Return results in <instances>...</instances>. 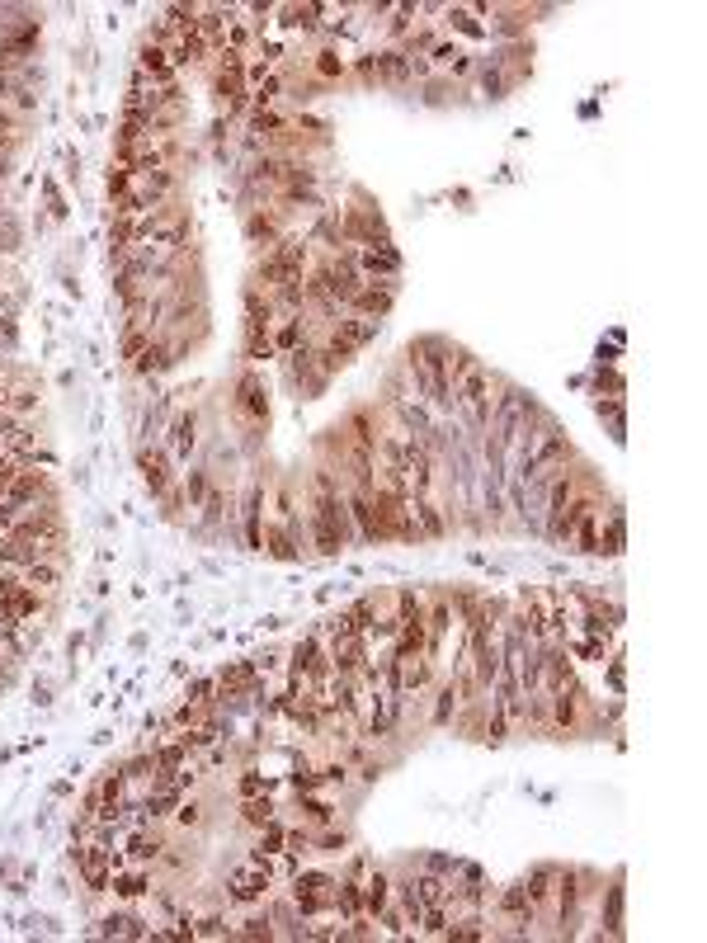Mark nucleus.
<instances>
[{"instance_id": "obj_1", "label": "nucleus", "mask_w": 707, "mask_h": 943, "mask_svg": "<svg viewBox=\"0 0 707 943\" xmlns=\"http://www.w3.org/2000/svg\"><path fill=\"white\" fill-rule=\"evenodd\" d=\"M302 491V519H307V547L316 557H340L349 547H359V533H354V519L345 510V491H340V477L330 467L312 463L307 477L297 481Z\"/></svg>"}, {"instance_id": "obj_2", "label": "nucleus", "mask_w": 707, "mask_h": 943, "mask_svg": "<svg viewBox=\"0 0 707 943\" xmlns=\"http://www.w3.org/2000/svg\"><path fill=\"white\" fill-rule=\"evenodd\" d=\"M312 260H316L312 241H307L302 232H288L279 246H269L260 260H255V274H250V283H255V288H264V293H274L279 283L302 279V274L312 269Z\"/></svg>"}, {"instance_id": "obj_3", "label": "nucleus", "mask_w": 707, "mask_h": 943, "mask_svg": "<svg viewBox=\"0 0 707 943\" xmlns=\"http://www.w3.org/2000/svg\"><path fill=\"white\" fill-rule=\"evenodd\" d=\"M231 415L246 434V453H255L269 434V382L260 368H241V378L231 382Z\"/></svg>"}, {"instance_id": "obj_4", "label": "nucleus", "mask_w": 707, "mask_h": 943, "mask_svg": "<svg viewBox=\"0 0 707 943\" xmlns=\"http://www.w3.org/2000/svg\"><path fill=\"white\" fill-rule=\"evenodd\" d=\"M283 887H288V901H293V910L302 920H335V873H326V868H297Z\"/></svg>"}, {"instance_id": "obj_5", "label": "nucleus", "mask_w": 707, "mask_h": 943, "mask_svg": "<svg viewBox=\"0 0 707 943\" xmlns=\"http://www.w3.org/2000/svg\"><path fill=\"white\" fill-rule=\"evenodd\" d=\"M274 887H279V882H274V873H269L264 863L241 859V863H236V868L227 873V882H222V896H227V906L246 910V906H260V901L274 892Z\"/></svg>"}, {"instance_id": "obj_6", "label": "nucleus", "mask_w": 707, "mask_h": 943, "mask_svg": "<svg viewBox=\"0 0 707 943\" xmlns=\"http://www.w3.org/2000/svg\"><path fill=\"white\" fill-rule=\"evenodd\" d=\"M137 472H142V481H147V491H151V500H161L175 481H180V472H175V458H170V448L165 444H142L137 448Z\"/></svg>"}, {"instance_id": "obj_7", "label": "nucleus", "mask_w": 707, "mask_h": 943, "mask_svg": "<svg viewBox=\"0 0 707 943\" xmlns=\"http://www.w3.org/2000/svg\"><path fill=\"white\" fill-rule=\"evenodd\" d=\"M241 227H246V241H250V246H255V255H264V250H269V246H279L283 236L293 232V227H288V222H283V217L274 213L269 203H264V208H250V213H246V222H241Z\"/></svg>"}, {"instance_id": "obj_8", "label": "nucleus", "mask_w": 707, "mask_h": 943, "mask_svg": "<svg viewBox=\"0 0 707 943\" xmlns=\"http://www.w3.org/2000/svg\"><path fill=\"white\" fill-rule=\"evenodd\" d=\"M396 288H401L396 279H387V283H363L359 298L349 302L345 312H349V316H363V321H387V316H392V307H396Z\"/></svg>"}, {"instance_id": "obj_9", "label": "nucleus", "mask_w": 707, "mask_h": 943, "mask_svg": "<svg viewBox=\"0 0 707 943\" xmlns=\"http://www.w3.org/2000/svg\"><path fill=\"white\" fill-rule=\"evenodd\" d=\"M368 67H373V85H392V90H401V85L415 81L411 57H406L401 48H378V52H368Z\"/></svg>"}, {"instance_id": "obj_10", "label": "nucleus", "mask_w": 707, "mask_h": 943, "mask_svg": "<svg viewBox=\"0 0 707 943\" xmlns=\"http://www.w3.org/2000/svg\"><path fill=\"white\" fill-rule=\"evenodd\" d=\"M321 331L335 335V340H340V345H349L354 354H363V349H368V345H373V340L382 335V321H363V316L340 312L335 321H330V326H321Z\"/></svg>"}, {"instance_id": "obj_11", "label": "nucleus", "mask_w": 707, "mask_h": 943, "mask_svg": "<svg viewBox=\"0 0 707 943\" xmlns=\"http://www.w3.org/2000/svg\"><path fill=\"white\" fill-rule=\"evenodd\" d=\"M165 448H170L175 463H184V458L198 448V406H184V411L170 415V425H165Z\"/></svg>"}, {"instance_id": "obj_12", "label": "nucleus", "mask_w": 707, "mask_h": 943, "mask_svg": "<svg viewBox=\"0 0 707 943\" xmlns=\"http://www.w3.org/2000/svg\"><path fill=\"white\" fill-rule=\"evenodd\" d=\"M95 934H104V939H151V920H142L137 910L123 901L118 910H109V915H99V929Z\"/></svg>"}, {"instance_id": "obj_13", "label": "nucleus", "mask_w": 707, "mask_h": 943, "mask_svg": "<svg viewBox=\"0 0 707 943\" xmlns=\"http://www.w3.org/2000/svg\"><path fill=\"white\" fill-rule=\"evenodd\" d=\"M260 552H269L274 562H297V557H307V547L293 538V529H288V524H279V519H269V514H264Z\"/></svg>"}, {"instance_id": "obj_14", "label": "nucleus", "mask_w": 707, "mask_h": 943, "mask_svg": "<svg viewBox=\"0 0 707 943\" xmlns=\"http://www.w3.org/2000/svg\"><path fill=\"white\" fill-rule=\"evenodd\" d=\"M274 321H279V307H274V298H269L264 288H255V283H246V288H241V326H260V331H274Z\"/></svg>"}, {"instance_id": "obj_15", "label": "nucleus", "mask_w": 707, "mask_h": 943, "mask_svg": "<svg viewBox=\"0 0 707 943\" xmlns=\"http://www.w3.org/2000/svg\"><path fill=\"white\" fill-rule=\"evenodd\" d=\"M132 373H137V378H161V373H170V368H175V354H170V340H165V335L161 331H156V335H151V340H147V345H142V354H137V359H132Z\"/></svg>"}, {"instance_id": "obj_16", "label": "nucleus", "mask_w": 707, "mask_h": 943, "mask_svg": "<svg viewBox=\"0 0 707 943\" xmlns=\"http://www.w3.org/2000/svg\"><path fill=\"white\" fill-rule=\"evenodd\" d=\"M359 274L368 283H387V279H401V255L392 246H368L359 250Z\"/></svg>"}, {"instance_id": "obj_17", "label": "nucleus", "mask_w": 707, "mask_h": 943, "mask_svg": "<svg viewBox=\"0 0 707 943\" xmlns=\"http://www.w3.org/2000/svg\"><path fill=\"white\" fill-rule=\"evenodd\" d=\"M599 925L609 939H623V873H613L609 887H599Z\"/></svg>"}, {"instance_id": "obj_18", "label": "nucleus", "mask_w": 707, "mask_h": 943, "mask_svg": "<svg viewBox=\"0 0 707 943\" xmlns=\"http://www.w3.org/2000/svg\"><path fill=\"white\" fill-rule=\"evenodd\" d=\"M519 882H524L533 910L547 915V910H552V892H557V863H538V868H528V877H519Z\"/></svg>"}, {"instance_id": "obj_19", "label": "nucleus", "mask_w": 707, "mask_h": 943, "mask_svg": "<svg viewBox=\"0 0 707 943\" xmlns=\"http://www.w3.org/2000/svg\"><path fill=\"white\" fill-rule=\"evenodd\" d=\"M307 67H312V76L330 90V85H340L349 76V57L335 48V43H321V48L312 52V62H307Z\"/></svg>"}, {"instance_id": "obj_20", "label": "nucleus", "mask_w": 707, "mask_h": 943, "mask_svg": "<svg viewBox=\"0 0 707 943\" xmlns=\"http://www.w3.org/2000/svg\"><path fill=\"white\" fill-rule=\"evenodd\" d=\"M623 547H627L623 505H609V510H604V524H599V547H594V557H618Z\"/></svg>"}, {"instance_id": "obj_21", "label": "nucleus", "mask_w": 707, "mask_h": 943, "mask_svg": "<svg viewBox=\"0 0 707 943\" xmlns=\"http://www.w3.org/2000/svg\"><path fill=\"white\" fill-rule=\"evenodd\" d=\"M19 580H24L29 590H38V595H57V590H62V562L38 557V562H29L24 571H19Z\"/></svg>"}, {"instance_id": "obj_22", "label": "nucleus", "mask_w": 707, "mask_h": 943, "mask_svg": "<svg viewBox=\"0 0 707 943\" xmlns=\"http://www.w3.org/2000/svg\"><path fill=\"white\" fill-rule=\"evenodd\" d=\"M241 359H246V368H260V364H269V359H279V354H274V331L241 326Z\"/></svg>"}, {"instance_id": "obj_23", "label": "nucleus", "mask_w": 707, "mask_h": 943, "mask_svg": "<svg viewBox=\"0 0 707 943\" xmlns=\"http://www.w3.org/2000/svg\"><path fill=\"white\" fill-rule=\"evenodd\" d=\"M279 816V807H274V797L269 793H255V797H241V807H236V821L246 830H260V826H269Z\"/></svg>"}, {"instance_id": "obj_24", "label": "nucleus", "mask_w": 707, "mask_h": 943, "mask_svg": "<svg viewBox=\"0 0 707 943\" xmlns=\"http://www.w3.org/2000/svg\"><path fill=\"white\" fill-rule=\"evenodd\" d=\"M170 821H175V826H180L184 835H198V830L208 826V802H203L198 793H184V797H180V807H175V816H170Z\"/></svg>"}, {"instance_id": "obj_25", "label": "nucleus", "mask_w": 707, "mask_h": 943, "mask_svg": "<svg viewBox=\"0 0 707 943\" xmlns=\"http://www.w3.org/2000/svg\"><path fill=\"white\" fill-rule=\"evenodd\" d=\"M208 491H213V472L198 463V467H189L180 477V496H184V510H198L203 500H208Z\"/></svg>"}, {"instance_id": "obj_26", "label": "nucleus", "mask_w": 707, "mask_h": 943, "mask_svg": "<svg viewBox=\"0 0 707 943\" xmlns=\"http://www.w3.org/2000/svg\"><path fill=\"white\" fill-rule=\"evenodd\" d=\"M472 76H477V85H481V95H486V100H505V95L514 90L510 76L495 67L491 57H477V71H472Z\"/></svg>"}, {"instance_id": "obj_27", "label": "nucleus", "mask_w": 707, "mask_h": 943, "mask_svg": "<svg viewBox=\"0 0 707 943\" xmlns=\"http://www.w3.org/2000/svg\"><path fill=\"white\" fill-rule=\"evenodd\" d=\"M38 401H43V382H33L29 373L19 382H10V411H15L19 420H29V415L38 411Z\"/></svg>"}, {"instance_id": "obj_28", "label": "nucleus", "mask_w": 707, "mask_h": 943, "mask_svg": "<svg viewBox=\"0 0 707 943\" xmlns=\"http://www.w3.org/2000/svg\"><path fill=\"white\" fill-rule=\"evenodd\" d=\"M297 811H302V821L312 830H321V826H335L340 816H335V807H330L326 797H316V793H297Z\"/></svg>"}, {"instance_id": "obj_29", "label": "nucleus", "mask_w": 707, "mask_h": 943, "mask_svg": "<svg viewBox=\"0 0 707 943\" xmlns=\"http://www.w3.org/2000/svg\"><path fill=\"white\" fill-rule=\"evenodd\" d=\"M444 24L458 29L462 38H486V24L472 15V5H444Z\"/></svg>"}, {"instance_id": "obj_30", "label": "nucleus", "mask_w": 707, "mask_h": 943, "mask_svg": "<svg viewBox=\"0 0 707 943\" xmlns=\"http://www.w3.org/2000/svg\"><path fill=\"white\" fill-rule=\"evenodd\" d=\"M345 849H349V830L340 821L312 830V854H345Z\"/></svg>"}, {"instance_id": "obj_31", "label": "nucleus", "mask_w": 707, "mask_h": 943, "mask_svg": "<svg viewBox=\"0 0 707 943\" xmlns=\"http://www.w3.org/2000/svg\"><path fill=\"white\" fill-rule=\"evenodd\" d=\"M194 939H231V920L222 910H208V915L194 910Z\"/></svg>"}, {"instance_id": "obj_32", "label": "nucleus", "mask_w": 707, "mask_h": 943, "mask_svg": "<svg viewBox=\"0 0 707 943\" xmlns=\"http://www.w3.org/2000/svg\"><path fill=\"white\" fill-rule=\"evenodd\" d=\"M151 335H156V331H137V326H128V331L118 335V359H123V364H132V359L142 354V345H147Z\"/></svg>"}, {"instance_id": "obj_33", "label": "nucleus", "mask_w": 707, "mask_h": 943, "mask_svg": "<svg viewBox=\"0 0 707 943\" xmlns=\"http://www.w3.org/2000/svg\"><path fill=\"white\" fill-rule=\"evenodd\" d=\"M255 793H269V778L260 769H241L236 774V797H255Z\"/></svg>"}, {"instance_id": "obj_34", "label": "nucleus", "mask_w": 707, "mask_h": 943, "mask_svg": "<svg viewBox=\"0 0 707 943\" xmlns=\"http://www.w3.org/2000/svg\"><path fill=\"white\" fill-rule=\"evenodd\" d=\"M43 189H48V213L62 222V217H66V199L57 194V184H52V180H43Z\"/></svg>"}, {"instance_id": "obj_35", "label": "nucleus", "mask_w": 707, "mask_h": 943, "mask_svg": "<svg viewBox=\"0 0 707 943\" xmlns=\"http://www.w3.org/2000/svg\"><path fill=\"white\" fill-rule=\"evenodd\" d=\"M15 519H19V510H15V505H5V500H0V533H10V529H15Z\"/></svg>"}, {"instance_id": "obj_36", "label": "nucleus", "mask_w": 707, "mask_h": 943, "mask_svg": "<svg viewBox=\"0 0 707 943\" xmlns=\"http://www.w3.org/2000/svg\"><path fill=\"white\" fill-rule=\"evenodd\" d=\"M66 180H71V184H81V156H76V151L66 156Z\"/></svg>"}, {"instance_id": "obj_37", "label": "nucleus", "mask_w": 707, "mask_h": 943, "mask_svg": "<svg viewBox=\"0 0 707 943\" xmlns=\"http://www.w3.org/2000/svg\"><path fill=\"white\" fill-rule=\"evenodd\" d=\"M0 411H10V382L0 378Z\"/></svg>"}]
</instances>
